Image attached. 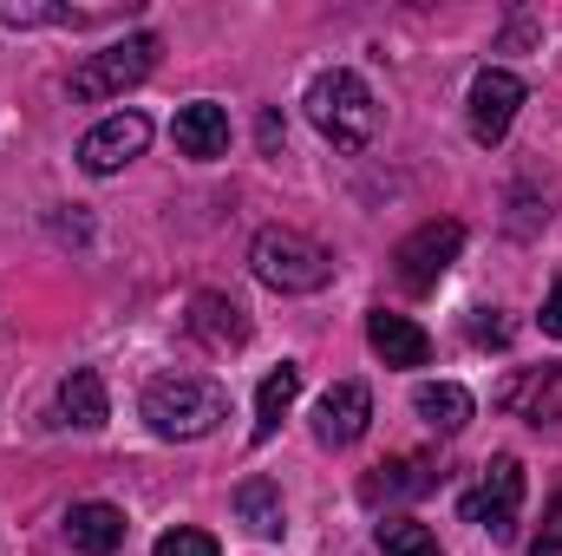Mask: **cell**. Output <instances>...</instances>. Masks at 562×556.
Instances as JSON below:
<instances>
[{"mask_svg": "<svg viewBox=\"0 0 562 556\" xmlns=\"http://www.w3.org/2000/svg\"><path fill=\"white\" fill-rule=\"evenodd\" d=\"M249 269L276 294H314V288L334 281V256L314 236H301V230H262L249 243Z\"/></svg>", "mask_w": 562, "mask_h": 556, "instance_id": "cell-3", "label": "cell"}, {"mask_svg": "<svg viewBox=\"0 0 562 556\" xmlns=\"http://www.w3.org/2000/svg\"><path fill=\"white\" fill-rule=\"evenodd\" d=\"M294 400H301V367H294V360H281V367L262 374V387H256V425H249V438H256V445H269Z\"/></svg>", "mask_w": 562, "mask_h": 556, "instance_id": "cell-16", "label": "cell"}, {"mask_svg": "<svg viewBox=\"0 0 562 556\" xmlns=\"http://www.w3.org/2000/svg\"><path fill=\"white\" fill-rule=\"evenodd\" d=\"M380 556H445V551H438V537H431L425 524L386 518V524H380Z\"/></svg>", "mask_w": 562, "mask_h": 556, "instance_id": "cell-20", "label": "cell"}, {"mask_svg": "<svg viewBox=\"0 0 562 556\" xmlns=\"http://www.w3.org/2000/svg\"><path fill=\"white\" fill-rule=\"evenodd\" d=\"M138 413L157 438L183 445V438H210V432L229 419V393H223L216 380H203V374H164V380L144 387Z\"/></svg>", "mask_w": 562, "mask_h": 556, "instance_id": "cell-1", "label": "cell"}, {"mask_svg": "<svg viewBox=\"0 0 562 556\" xmlns=\"http://www.w3.org/2000/svg\"><path fill=\"white\" fill-rule=\"evenodd\" d=\"M367 341L386 367H425L431 360V334H425L413 314H393V308H373L367 314Z\"/></svg>", "mask_w": 562, "mask_h": 556, "instance_id": "cell-11", "label": "cell"}, {"mask_svg": "<svg viewBox=\"0 0 562 556\" xmlns=\"http://www.w3.org/2000/svg\"><path fill=\"white\" fill-rule=\"evenodd\" d=\"M190 334H196L203 347L229 354V347H249V334H256V327H249V308H243V301H229V294H210V288H203V294L190 301Z\"/></svg>", "mask_w": 562, "mask_h": 556, "instance_id": "cell-10", "label": "cell"}, {"mask_svg": "<svg viewBox=\"0 0 562 556\" xmlns=\"http://www.w3.org/2000/svg\"><path fill=\"white\" fill-rule=\"evenodd\" d=\"M170 138H177V151H183V157L216 164V157L229 151V112H223V105H210V99H196V105H183V112H177Z\"/></svg>", "mask_w": 562, "mask_h": 556, "instance_id": "cell-13", "label": "cell"}, {"mask_svg": "<svg viewBox=\"0 0 562 556\" xmlns=\"http://www.w3.org/2000/svg\"><path fill=\"white\" fill-rule=\"evenodd\" d=\"M517 112H524V79H517L510 66H484V73L471 79V138L504 144L510 125H517Z\"/></svg>", "mask_w": 562, "mask_h": 556, "instance_id": "cell-7", "label": "cell"}, {"mask_svg": "<svg viewBox=\"0 0 562 556\" xmlns=\"http://www.w3.org/2000/svg\"><path fill=\"white\" fill-rule=\"evenodd\" d=\"M86 13L46 7V0H0V26H79Z\"/></svg>", "mask_w": 562, "mask_h": 556, "instance_id": "cell-21", "label": "cell"}, {"mask_svg": "<svg viewBox=\"0 0 562 556\" xmlns=\"http://www.w3.org/2000/svg\"><path fill=\"white\" fill-rule=\"evenodd\" d=\"M301 105H307L314 132L334 144V151H360V144H373V132H380L373 86H367L360 73H347V66H327V73H314Z\"/></svg>", "mask_w": 562, "mask_h": 556, "instance_id": "cell-2", "label": "cell"}, {"mask_svg": "<svg viewBox=\"0 0 562 556\" xmlns=\"http://www.w3.org/2000/svg\"><path fill=\"white\" fill-rule=\"evenodd\" d=\"M413 413H419L438 438H458V432L477 419V400H471L458 380H425L419 393H413Z\"/></svg>", "mask_w": 562, "mask_h": 556, "instance_id": "cell-15", "label": "cell"}, {"mask_svg": "<svg viewBox=\"0 0 562 556\" xmlns=\"http://www.w3.org/2000/svg\"><path fill=\"white\" fill-rule=\"evenodd\" d=\"M367 425H373V393H367L360 380H340V387H327V393L314 400V438L334 445V452L360 445Z\"/></svg>", "mask_w": 562, "mask_h": 556, "instance_id": "cell-9", "label": "cell"}, {"mask_svg": "<svg viewBox=\"0 0 562 556\" xmlns=\"http://www.w3.org/2000/svg\"><path fill=\"white\" fill-rule=\"evenodd\" d=\"M157 33H132V40H112V46H99V53H86L79 66H72V99H86V105H99V99H119V92H132L150 79V66H157Z\"/></svg>", "mask_w": 562, "mask_h": 556, "instance_id": "cell-4", "label": "cell"}, {"mask_svg": "<svg viewBox=\"0 0 562 556\" xmlns=\"http://www.w3.org/2000/svg\"><path fill=\"white\" fill-rule=\"evenodd\" d=\"M458 249H464V223H419L400 249H393V269H400V281L413 288V294H431L438 281H445V269L458 263Z\"/></svg>", "mask_w": 562, "mask_h": 556, "instance_id": "cell-6", "label": "cell"}, {"mask_svg": "<svg viewBox=\"0 0 562 556\" xmlns=\"http://www.w3.org/2000/svg\"><path fill=\"white\" fill-rule=\"evenodd\" d=\"M262 151H281V119L276 112H262Z\"/></svg>", "mask_w": 562, "mask_h": 556, "instance_id": "cell-26", "label": "cell"}, {"mask_svg": "<svg viewBox=\"0 0 562 556\" xmlns=\"http://www.w3.org/2000/svg\"><path fill=\"white\" fill-rule=\"evenodd\" d=\"M504 407H524L537 425H543V419H562V367H543V374L530 380V393H517V387H510V393H504Z\"/></svg>", "mask_w": 562, "mask_h": 556, "instance_id": "cell-19", "label": "cell"}, {"mask_svg": "<svg viewBox=\"0 0 562 556\" xmlns=\"http://www.w3.org/2000/svg\"><path fill=\"white\" fill-rule=\"evenodd\" d=\"M236 518L249 524V537H262V544H281V531H288V511H281V485H269V478H243V485H236Z\"/></svg>", "mask_w": 562, "mask_h": 556, "instance_id": "cell-18", "label": "cell"}, {"mask_svg": "<svg viewBox=\"0 0 562 556\" xmlns=\"http://www.w3.org/2000/svg\"><path fill=\"white\" fill-rule=\"evenodd\" d=\"M471 341H477V347H510V321L477 314V321H471Z\"/></svg>", "mask_w": 562, "mask_h": 556, "instance_id": "cell-24", "label": "cell"}, {"mask_svg": "<svg viewBox=\"0 0 562 556\" xmlns=\"http://www.w3.org/2000/svg\"><path fill=\"white\" fill-rule=\"evenodd\" d=\"M530 556H562V491L550 498V511H543V531L530 537Z\"/></svg>", "mask_w": 562, "mask_h": 556, "instance_id": "cell-23", "label": "cell"}, {"mask_svg": "<svg viewBox=\"0 0 562 556\" xmlns=\"http://www.w3.org/2000/svg\"><path fill=\"white\" fill-rule=\"evenodd\" d=\"M144 144H150V119H144V112H112V119H99V125L79 138V164H86L92 177H112V170H125L132 157H144Z\"/></svg>", "mask_w": 562, "mask_h": 556, "instance_id": "cell-8", "label": "cell"}, {"mask_svg": "<svg viewBox=\"0 0 562 556\" xmlns=\"http://www.w3.org/2000/svg\"><path fill=\"white\" fill-rule=\"evenodd\" d=\"M438 458H393V465H380L367 485H360V498L367 504H393V498H425V491H438Z\"/></svg>", "mask_w": 562, "mask_h": 556, "instance_id": "cell-14", "label": "cell"}, {"mask_svg": "<svg viewBox=\"0 0 562 556\" xmlns=\"http://www.w3.org/2000/svg\"><path fill=\"white\" fill-rule=\"evenodd\" d=\"M464 524H477L491 544H510L517 537V511H524V465L517 458H491L484 478L458 498Z\"/></svg>", "mask_w": 562, "mask_h": 556, "instance_id": "cell-5", "label": "cell"}, {"mask_svg": "<svg viewBox=\"0 0 562 556\" xmlns=\"http://www.w3.org/2000/svg\"><path fill=\"white\" fill-rule=\"evenodd\" d=\"M66 544L79 556H119L125 551V511L119 504H99V498L72 504L66 511Z\"/></svg>", "mask_w": 562, "mask_h": 556, "instance_id": "cell-12", "label": "cell"}, {"mask_svg": "<svg viewBox=\"0 0 562 556\" xmlns=\"http://www.w3.org/2000/svg\"><path fill=\"white\" fill-rule=\"evenodd\" d=\"M543 334H557L562 341V281L550 288V301H543Z\"/></svg>", "mask_w": 562, "mask_h": 556, "instance_id": "cell-25", "label": "cell"}, {"mask_svg": "<svg viewBox=\"0 0 562 556\" xmlns=\"http://www.w3.org/2000/svg\"><path fill=\"white\" fill-rule=\"evenodd\" d=\"M150 556H223V551H216V537H210V531L177 524V531H164V537L150 544Z\"/></svg>", "mask_w": 562, "mask_h": 556, "instance_id": "cell-22", "label": "cell"}, {"mask_svg": "<svg viewBox=\"0 0 562 556\" xmlns=\"http://www.w3.org/2000/svg\"><path fill=\"white\" fill-rule=\"evenodd\" d=\"M59 419H66V425H79V432H99V425L112 419L105 380H99L92 367H72V374L59 380Z\"/></svg>", "mask_w": 562, "mask_h": 556, "instance_id": "cell-17", "label": "cell"}]
</instances>
